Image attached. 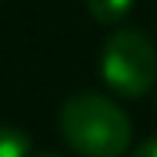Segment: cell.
<instances>
[{
    "instance_id": "6da1fadb",
    "label": "cell",
    "mask_w": 157,
    "mask_h": 157,
    "mask_svg": "<svg viewBox=\"0 0 157 157\" xmlns=\"http://www.w3.org/2000/svg\"><path fill=\"white\" fill-rule=\"evenodd\" d=\"M63 140L80 157H124L130 147V117L100 94H77L60 110Z\"/></svg>"
},
{
    "instance_id": "7a4b0ae2",
    "label": "cell",
    "mask_w": 157,
    "mask_h": 157,
    "mask_svg": "<svg viewBox=\"0 0 157 157\" xmlns=\"http://www.w3.org/2000/svg\"><path fill=\"white\" fill-rule=\"evenodd\" d=\"M100 77L121 97H144L157 84V50L140 30H114L100 50Z\"/></svg>"
},
{
    "instance_id": "3957f363",
    "label": "cell",
    "mask_w": 157,
    "mask_h": 157,
    "mask_svg": "<svg viewBox=\"0 0 157 157\" xmlns=\"http://www.w3.org/2000/svg\"><path fill=\"white\" fill-rule=\"evenodd\" d=\"M134 10V0H87V13L97 24H121L127 13Z\"/></svg>"
},
{
    "instance_id": "277c9868",
    "label": "cell",
    "mask_w": 157,
    "mask_h": 157,
    "mask_svg": "<svg viewBox=\"0 0 157 157\" xmlns=\"http://www.w3.org/2000/svg\"><path fill=\"white\" fill-rule=\"evenodd\" d=\"M30 151L33 144L27 137V130L0 124V157H30Z\"/></svg>"
},
{
    "instance_id": "5b68a950",
    "label": "cell",
    "mask_w": 157,
    "mask_h": 157,
    "mask_svg": "<svg viewBox=\"0 0 157 157\" xmlns=\"http://www.w3.org/2000/svg\"><path fill=\"white\" fill-rule=\"evenodd\" d=\"M130 157H157V137L144 140V144H140V147H137V151H134Z\"/></svg>"
},
{
    "instance_id": "8992f818",
    "label": "cell",
    "mask_w": 157,
    "mask_h": 157,
    "mask_svg": "<svg viewBox=\"0 0 157 157\" xmlns=\"http://www.w3.org/2000/svg\"><path fill=\"white\" fill-rule=\"evenodd\" d=\"M44 157H63V154H44Z\"/></svg>"
},
{
    "instance_id": "52a82bcc",
    "label": "cell",
    "mask_w": 157,
    "mask_h": 157,
    "mask_svg": "<svg viewBox=\"0 0 157 157\" xmlns=\"http://www.w3.org/2000/svg\"><path fill=\"white\" fill-rule=\"evenodd\" d=\"M154 107H157V94H154Z\"/></svg>"
}]
</instances>
